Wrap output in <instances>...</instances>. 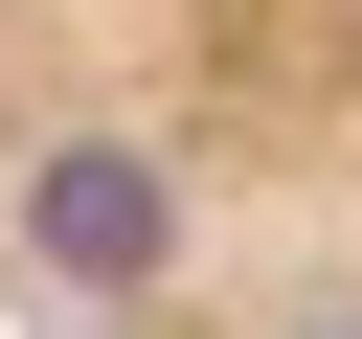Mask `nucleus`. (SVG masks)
Returning <instances> with one entry per match:
<instances>
[{
	"instance_id": "f257e3e1",
	"label": "nucleus",
	"mask_w": 362,
	"mask_h": 339,
	"mask_svg": "<svg viewBox=\"0 0 362 339\" xmlns=\"http://www.w3.org/2000/svg\"><path fill=\"white\" fill-rule=\"evenodd\" d=\"M0 271L68 339H362V0H0Z\"/></svg>"
}]
</instances>
